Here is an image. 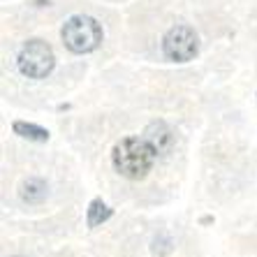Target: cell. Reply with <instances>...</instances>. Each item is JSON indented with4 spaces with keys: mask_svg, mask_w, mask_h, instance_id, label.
<instances>
[{
    "mask_svg": "<svg viewBox=\"0 0 257 257\" xmlns=\"http://www.w3.org/2000/svg\"><path fill=\"white\" fill-rule=\"evenodd\" d=\"M158 158V151L149 144L146 137H125L116 142L111 149V165L114 169L130 181L146 179L153 169Z\"/></svg>",
    "mask_w": 257,
    "mask_h": 257,
    "instance_id": "cell-1",
    "label": "cell"
},
{
    "mask_svg": "<svg viewBox=\"0 0 257 257\" xmlns=\"http://www.w3.org/2000/svg\"><path fill=\"white\" fill-rule=\"evenodd\" d=\"M60 37H63V44L72 54H90L102 44L104 33H102V26L93 17L74 14L63 24Z\"/></svg>",
    "mask_w": 257,
    "mask_h": 257,
    "instance_id": "cell-2",
    "label": "cell"
},
{
    "mask_svg": "<svg viewBox=\"0 0 257 257\" xmlns=\"http://www.w3.org/2000/svg\"><path fill=\"white\" fill-rule=\"evenodd\" d=\"M19 72L28 79H44L56 67V54L44 40H28L19 51Z\"/></svg>",
    "mask_w": 257,
    "mask_h": 257,
    "instance_id": "cell-3",
    "label": "cell"
},
{
    "mask_svg": "<svg viewBox=\"0 0 257 257\" xmlns=\"http://www.w3.org/2000/svg\"><path fill=\"white\" fill-rule=\"evenodd\" d=\"M199 37L190 26H174L162 37V54L172 63H188L197 56Z\"/></svg>",
    "mask_w": 257,
    "mask_h": 257,
    "instance_id": "cell-4",
    "label": "cell"
},
{
    "mask_svg": "<svg viewBox=\"0 0 257 257\" xmlns=\"http://www.w3.org/2000/svg\"><path fill=\"white\" fill-rule=\"evenodd\" d=\"M144 137L149 139V144L158 151V156L169 153L174 146V132L165 120H153V123H149L146 130H144Z\"/></svg>",
    "mask_w": 257,
    "mask_h": 257,
    "instance_id": "cell-5",
    "label": "cell"
},
{
    "mask_svg": "<svg viewBox=\"0 0 257 257\" xmlns=\"http://www.w3.org/2000/svg\"><path fill=\"white\" fill-rule=\"evenodd\" d=\"M47 195H49V186L42 179H28L19 188V197L26 204H42L47 199Z\"/></svg>",
    "mask_w": 257,
    "mask_h": 257,
    "instance_id": "cell-6",
    "label": "cell"
},
{
    "mask_svg": "<svg viewBox=\"0 0 257 257\" xmlns=\"http://www.w3.org/2000/svg\"><path fill=\"white\" fill-rule=\"evenodd\" d=\"M12 130H14V135L28 139V142H37V144L49 142V130L47 127H40V125H35V123H28V120H14Z\"/></svg>",
    "mask_w": 257,
    "mask_h": 257,
    "instance_id": "cell-7",
    "label": "cell"
},
{
    "mask_svg": "<svg viewBox=\"0 0 257 257\" xmlns=\"http://www.w3.org/2000/svg\"><path fill=\"white\" fill-rule=\"evenodd\" d=\"M114 215V209H109L107 204L102 202L100 197H95L93 202L88 204V211H86V222H88V227H97L102 222H107L109 218Z\"/></svg>",
    "mask_w": 257,
    "mask_h": 257,
    "instance_id": "cell-8",
    "label": "cell"
},
{
    "mask_svg": "<svg viewBox=\"0 0 257 257\" xmlns=\"http://www.w3.org/2000/svg\"><path fill=\"white\" fill-rule=\"evenodd\" d=\"M14 257H19V255H14Z\"/></svg>",
    "mask_w": 257,
    "mask_h": 257,
    "instance_id": "cell-9",
    "label": "cell"
}]
</instances>
